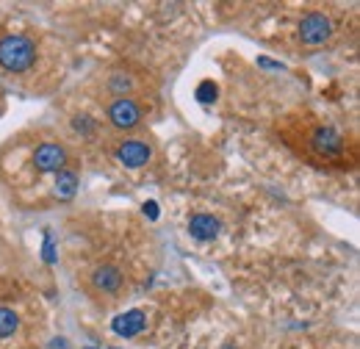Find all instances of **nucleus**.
I'll return each mask as SVG.
<instances>
[{
    "label": "nucleus",
    "mask_w": 360,
    "mask_h": 349,
    "mask_svg": "<svg viewBox=\"0 0 360 349\" xmlns=\"http://www.w3.org/2000/svg\"><path fill=\"white\" fill-rule=\"evenodd\" d=\"M144 327H147V316H144L141 310L119 313V316H114V321H111V330H114L117 335H122V338H133V335H139Z\"/></svg>",
    "instance_id": "nucleus-8"
},
{
    "label": "nucleus",
    "mask_w": 360,
    "mask_h": 349,
    "mask_svg": "<svg viewBox=\"0 0 360 349\" xmlns=\"http://www.w3.org/2000/svg\"><path fill=\"white\" fill-rule=\"evenodd\" d=\"M78 172L75 169H70V166H64L61 172H56V183H53V189H56V197L59 200H72L75 197V192H78Z\"/></svg>",
    "instance_id": "nucleus-10"
},
{
    "label": "nucleus",
    "mask_w": 360,
    "mask_h": 349,
    "mask_svg": "<svg viewBox=\"0 0 360 349\" xmlns=\"http://www.w3.org/2000/svg\"><path fill=\"white\" fill-rule=\"evenodd\" d=\"M37 59V48L28 37L9 34L0 39V67L9 72H26Z\"/></svg>",
    "instance_id": "nucleus-1"
},
{
    "label": "nucleus",
    "mask_w": 360,
    "mask_h": 349,
    "mask_svg": "<svg viewBox=\"0 0 360 349\" xmlns=\"http://www.w3.org/2000/svg\"><path fill=\"white\" fill-rule=\"evenodd\" d=\"M310 147H313L319 155H324V158H335V155L343 152V139H341V133H338L335 128L321 125V128L313 130V136H310Z\"/></svg>",
    "instance_id": "nucleus-6"
},
{
    "label": "nucleus",
    "mask_w": 360,
    "mask_h": 349,
    "mask_svg": "<svg viewBox=\"0 0 360 349\" xmlns=\"http://www.w3.org/2000/svg\"><path fill=\"white\" fill-rule=\"evenodd\" d=\"M72 125H75V130H78V133H92V130H94V119H92V117H86V114L75 117V119H72Z\"/></svg>",
    "instance_id": "nucleus-13"
},
{
    "label": "nucleus",
    "mask_w": 360,
    "mask_h": 349,
    "mask_svg": "<svg viewBox=\"0 0 360 349\" xmlns=\"http://www.w3.org/2000/svg\"><path fill=\"white\" fill-rule=\"evenodd\" d=\"M117 155H119V161H122L125 166H130V169H139V166H144V163L150 161L152 150H150V144H147V141L128 139V141H122V144H119Z\"/></svg>",
    "instance_id": "nucleus-7"
},
{
    "label": "nucleus",
    "mask_w": 360,
    "mask_h": 349,
    "mask_svg": "<svg viewBox=\"0 0 360 349\" xmlns=\"http://www.w3.org/2000/svg\"><path fill=\"white\" fill-rule=\"evenodd\" d=\"M330 37H332V20L321 12H310L299 23V39L305 45H324Z\"/></svg>",
    "instance_id": "nucleus-3"
},
{
    "label": "nucleus",
    "mask_w": 360,
    "mask_h": 349,
    "mask_svg": "<svg viewBox=\"0 0 360 349\" xmlns=\"http://www.w3.org/2000/svg\"><path fill=\"white\" fill-rule=\"evenodd\" d=\"M17 327H20L17 313H14V310H9V308H0V338H9V335H14V332H17Z\"/></svg>",
    "instance_id": "nucleus-11"
},
{
    "label": "nucleus",
    "mask_w": 360,
    "mask_h": 349,
    "mask_svg": "<svg viewBox=\"0 0 360 349\" xmlns=\"http://www.w3.org/2000/svg\"><path fill=\"white\" fill-rule=\"evenodd\" d=\"M34 166L39 172H61L67 166V150L56 141H45L34 152Z\"/></svg>",
    "instance_id": "nucleus-5"
},
{
    "label": "nucleus",
    "mask_w": 360,
    "mask_h": 349,
    "mask_svg": "<svg viewBox=\"0 0 360 349\" xmlns=\"http://www.w3.org/2000/svg\"><path fill=\"white\" fill-rule=\"evenodd\" d=\"M144 214H147L150 219H158V206H155V203H144Z\"/></svg>",
    "instance_id": "nucleus-15"
},
{
    "label": "nucleus",
    "mask_w": 360,
    "mask_h": 349,
    "mask_svg": "<svg viewBox=\"0 0 360 349\" xmlns=\"http://www.w3.org/2000/svg\"><path fill=\"white\" fill-rule=\"evenodd\" d=\"M114 92H128L133 83H130V78H122V75H117V78H111V83H108Z\"/></svg>",
    "instance_id": "nucleus-14"
},
{
    "label": "nucleus",
    "mask_w": 360,
    "mask_h": 349,
    "mask_svg": "<svg viewBox=\"0 0 360 349\" xmlns=\"http://www.w3.org/2000/svg\"><path fill=\"white\" fill-rule=\"evenodd\" d=\"M108 119H111L114 128H119V130H130V128L139 125V119H141V108H139V103L130 100V97H117V100L108 106Z\"/></svg>",
    "instance_id": "nucleus-4"
},
{
    "label": "nucleus",
    "mask_w": 360,
    "mask_h": 349,
    "mask_svg": "<svg viewBox=\"0 0 360 349\" xmlns=\"http://www.w3.org/2000/svg\"><path fill=\"white\" fill-rule=\"evenodd\" d=\"M217 94H219V89H217V83H214V81H203V83L197 86V100H200V103H206V106H208V103H214V100H217Z\"/></svg>",
    "instance_id": "nucleus-12"
},
{
    "label": "nucleus",
    "mask_w": 360,
    "mask_h": 349,
    "mask_svg": "<svg viewBox=\"0 0 360 349\" xmlns=\"http://www.w3.org/2000/svg\"><path fill=\"white\" fill-rule=\"evenodd\" d=\"M122 283H125L122 272H119L117 266H111V263H103V266H97V269L89 275V291H92L94 297H100V299L114 297V294L122 288Z\"/></svg>",
    "instance_id": "nucleus-2"
},
{
    "label": "nucleus",
    "mask_w": 360,
    "mask_h": 349,
    "mask_svg": "<svg viewBox=\"0 0 360 349\" xmlns=\"http://www.w3.org/2000/svg\"><path fill=\"white\" fill-rule=\"evenodd\" d=\"M219 230H222V222H219L217 217H211V214H194V217L189 219V233H192L194 239H200V241L217 239Z\"/></svg>",
    "instance_id": "nucleus-9"
}]
</instances>
